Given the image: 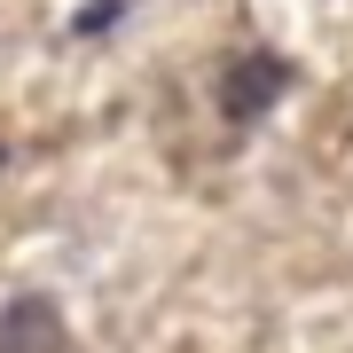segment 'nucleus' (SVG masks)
I'll return each mask as SVG.
<instances>
[{
  "instance_id": "f257e3e1",
  "label": "nucleus",
  "mask_w": 353,
  "mask_h": 353,
  "mask_svg": "<svg viewBox=\"0 0 353 353\" xmlns=\"http://www.w3.org/2000/svg\"><path fill=\"white\" fill-rule=\"evenodd\" d=\"M283 94H290V63H283V55H236V63H228V79H220L228 126H259Z\"/></svg>"
},
{
  "instance_id": "f03ea898",
  "label": "nucleus",
  "mask_w": 353,
  "mask_h": 353,
  "mask_svg": "<svg viewBox=\"0 0 353 353\" xmlns=\"http://www.w3.org/2000/svg\"><path fill=\"white\" fill-rule=\"evenodd\" d=\"M0 353H71L55 299H8L0 306Z\"/></svg>"
},
{
  "instance_id": "7ed1b4c3",
  "label": "nucleus",
  "mask_w": 353,
  "mask_h": 353,
  "mask_svg": "<svg viewBox=\"0 0 353 353\" xmlns=\"http://www.w3.org/2000/svg\"><path fill=\"white\" fill-rule=\"evenodd\" d=\"M118 16H126V0H87V8L71 16V32H79V39H94V32H110Z\"/></svg>"
},
{
  "instance_id": "20e7f679",
  "label": "nucleus",
  "mask_w": 353,
  "mask_h": 353,
  "mask_svg": "<svg viewBox=\"0 0 353 353\" xmlns=\"http://www.w3.org/2000/svg\"><path fill=\"white\" fill-rule=\"evenodd\" d=\"M0 165H8V150H0Z\"/></svg>"
}]
</instances>
